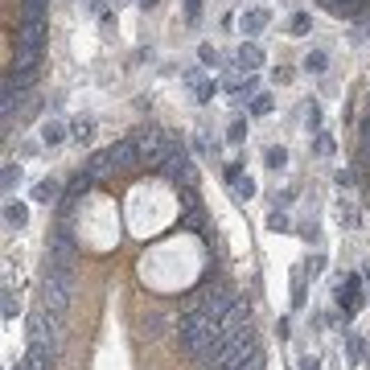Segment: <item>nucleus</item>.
<instances>
[{
    "label": "nucleus",
    "instance_id": "f3484780",
    "mask_svg": "<svg viewBox=\"0 0 370 370\" xmlns=\"http://www.w3.org/2000/svg\"><path fill=\"white\" fill-rule=\"evenodd\" d=\"M300 66H305L309 74H325V70H329V54H325V49H309Z\"/></svg>",
    "mask_w": 370,
    "mask_h": 370
},
{
    "label": "nucleus",
    "instance_id": "c756f323",
    "mask_svg": "<svg viewBox=\"0 0 370 370\" xmlns=\"http://www.w3.org/2000/svg\"><path fill=\"white\" fill-rule=\"evenodd\" d=\"M227 140H231V144H243V140H247V120H234L231 132H227Z\"/></svg>",
    "mask_w": 370,
    "mask_h": 370
},
{
    "label": "nucleus",
    "instance_id": "2eb2a0df",
    "mask_svg": "<svg viewBox=\"0 0 370 370\" xmlns=\"http://www.w3.org/2000/svg\"><path fill=\"white\" fill-rule=\"evenodd\" d=\"M33 202H42V206H49V202H62V185L54 182V177L38 182V185H33Z\"/></svg>",
    "mask_w": 370,
    "mask_h": 370
},
{
    "label": "nucleus",
    "instance_id": "cd10ccee",
    "mask_svg": "<svg viewBox=\"0 0 370 370\" xmlns=\"http://www.w3.org/2000/svg\"><path fill=\"white\" fill-rule=\"evenodd\" d=\"M223 91V87H218V83H214V79H206V83H198V103H214V95Z\"/></svg>",
    "mask_w": 370,
    "mask_h": 370
},
{
    "label": "nucleus",
    "instance_id": "72a5a7b5",
    "mask_svg": "<svg viewBox=\"0 0 370 370\" xmlns=\"http://www.w3.org/2000/svg\"><path fill=\"white\" fill-rule=\"evenodd\" d=\"M239 177H243V161H227V182H239Z\"/></svg>",
    "mask_w": 370,
    "mask_h": 370
},
{
    "label": "nucleus",
    "instance_id": "4be33fe9",
    "mask_svg": "<svg viewBox=\"0 0 370 370\" xmlns=\"http://www.w3.org/2000/svg\"><path fill=\"white\" fill-rule=\"evenodd\" d=\"M198 62L214 70V66H223V54H218V49L210 46V42H202V46H198Z\"/></svg>",
    "mask_w": 370,
    "mask_h": 370
},
{
    "label": "nucleus",
    "instance_id": "6e6552de",
    "mask_svg": "<svg viewBox=\"0 0 370 370\" xmlns=\"http://www.w3.org/2000/svg\"><path fill=\"white\" fill-rule=\"evenodd\" d=\"M264 62H268V54H264V46H259V42H243V46L234 49V66H239L243 74H255Z\"/></svg>",
    "mask_w": 370,
    "mask_h": 370
},
{
    "label": "nucleus",
    "instance_id": "f257e3e1",
    "mask_svg": "<svg viewBox=\"0 0 370 370\" xmlns=\"http://www.w3.org/2000/svg\"><path fill=\"white\" fill-rule=\"evenodd\" d=\"M177 341H182L185 358L210 367V362H214V350H218V341H223V321H218L214 313L189 305L182 313V321H177Z\"/></svg>",
    "mask_w": 370,
    "mask_h": 370
},
{
    "label": "nucleus",
    "instance_id": "58836bf2",
    "mask_svg": "<svg viewBox=\"0 0 370 370\" xmlns=\"http://www.w3.org/2000/svg\"><path fill=\"white\" fill-rule=\"evenodd\" d=\"M140 8H152V4H156V0H136Z\"/></svg>",
    "mask_w": 370,
    "mask_h": 370
},
{
    "label": "nucleus",
    "instance_id": "f03ea898",
    "mask_svg": "<svg viewBox=\"0 0 370 370\" xmlns=\"http://www.w3.org/2000/svg\"><path fill=\"white\" fill-rule=\"evenodd\" d=\"M87 173H91L95 182H103V177H111V173H140V148L136 140H115V144H107V148H99L95 156H87V165H83Z\"/></svg>",
    "mask_w": 370,
    "mask_h": 370
},
{
    "label": "nucleus",
    "instance_id": "bb28decb",
    "mask_svg": "<svg viewBox=\"0 0 370 370\" xmlns=\"http://www.w3.org/2000/svg\"><path fill=\"white\" fill-rule=\"evenodd\" d=\"M309 25H313V21H309V13H296V17L288 21V38H305V33H309Z\"/></svg>",
    "mask_w": 370,
    "mask_h": 370
},
{
    "label": "nucleus",
    "instance_id": "20e7f679",
    "mask_svg": "<svg viewBox=\"0 0 370 370\" xmlns=\"http://www.w3.org/2000/svg\"><path fill=\"white\" fill-rule=\"evenodd\" d=\"M70 296H74V272H70V268H46V280H42V305H46L49 313L66 317Z\"/></svg>",
    "mask_w": 370,
    "mask_h": 370
},
{
    "label": "nucleus",
    "instance_id": "423d86ee",
    "mask_svg": "<svg viewBox=\"0 0 370 370\" xmlns=\"http://www.w3.org/2000/svg\"><path fill=\"white\" fill-rule=\"evenodd\" d=\"M156 173H161V177H169L177 189H193V185H198V165H193V156L182 148V140H173V148H169V156L161 161V169H156Z\"/></svg>",
    "mask_w": 370,
    "mask_h": 370
},
{
    "label": "nucleus",
    "instance_id": "9b49d317",
    "mask_svg": "<svg viewBox=\"0 0 370 370\" xmlns=\"http://www.w3.org/2000/svg\"><path fill=\"white\" fill-rule=\"evenodd\" d=\"M268 21H272V13H268V8H247V13L239 17V29H243L247 38H255V33H264V29H268Z\"/></svg>",
    "mask_w": 370,
    "mask_h": 370
},
{
    "label": "nucleus",
    "instance_id": "39448f33",
    "mask_svg": "<svg viewBox=\"0 0 370 370\" xmlns=\"http://www.w3.org/2000/svg\"><path fill=\"white\" fill-rule=\"evenodd\" d=\"M239 300L234 296V288L227 280H202L198 288H193V296H189V305H198V309H206V313H214L218 321L231 313V305Z\"/></svg>",
    "mask_w": 370,
    "mask_h": 370
},
{
    "label": "nucleus",
    "instance_id": "0eeeda50",
    "mask_svg": "<svg viewBox=\"0 0 370 370\" xmlns=\"http://www.w3.org/2000/svg\"><path fill=\"white\" fill-rule=\"evenodd\" d=\"M29 341H46V346H54V354H58L62 350V317L49 313L46 305H38L29 313Z\"/></svg>",
    "mask_w": 370,
    "mask_h": 370
},
{
    "label": "nucleus",
    "instance_id": "4c0bfd02",
    "mask_svg": "<svg viewBox=\"0 0 370 370\" xmlns=\"http://www.w3.org/2000/svg\"><path fill=\"white\" fill-rule=\"evenodd\" d=\"M300 370H321V362L317 358H300Z\"/></svg>",
    "mask_w": 370,
    "mask_h": 370
},
{
    "label": "nucleus",
    "instance_id": "473e14b6",
    "mask_svg": "<svg viewBox=\"0 0 370 370\" xmlns=\"http://www.w3.org/2000/svg\"><path fill=\"white\" fill-rule=\"evenodd\" d=\"M346 354H350V362H358L362 358V341L358 337H346Z\"/></svg>",
    "mask_w": 370,
    "mask_h": 370
},
{
    "label": "nucleus",
    "instance_id": "f704fd0d",
    "mask_svg": "<svg viewBox=\"0 0 370 370\" xmlns=\"http://www.w3.org/2000/svg\"><path fill=\"white\" fill-rule=\"evenodd\" d=\"M317 128H321V107L313 103V107H309V132H317Z\"/></svg>",
    "mask_w": 370,
    "mask_h": 370
},
{
    "label": "nucleus",
    "instance_id": "2f4dec72",
    "mask_svg": "<svg viewBox=\"0 0 370 370\" xmlns=\"http://www.w3.org/2000/svg\"><path fill=\"white\" fill-rule=\"evenodd\" d=\"M182 83L189 87V91H198V83H206V74H202V70H185V74H182Z\"/></svg>",
    "mask_w": 370,
    "mask_h": 370
},
{
    "label": "nucleus",
    "instance_id": "6ab92c4d",
    "mask_svg": "<svg viewBox=\"0 0 370 370\" xmlns=\"http://www.w3.org/2000/svg\"><path fill=\"white\" fill-rule=\"evenodd\" d=\"M0 309H4V321H13V317L21 313V300H17V292H13V284H4V300H0Z\"/></svg>",
    "mask_w": 370,
    "mask_h": 370
},
{
    "label": "nucleus",
    "instance_id": "ddd939ff",
    "mask_svg": "<svg viewBox=\"0 0 370 370\" xmlns=\"http://www.w3.org/2000/svg\"><path fill=\"white\" fill-rule=\"evenodd\" d=\"M4 223H8L13 231H25V227H29V206H25V202H8V206H4Z\"/></svg>",
    "mask_w": 370,
    "mask_h": 370
},
{
    "label": "nucleus",
    "instance_id": "f8f14e48",
    "mask_svg": "<svg viewBox=\"0 0 370 370\" xmlns=\"http://www.w3.org/2000/svg\"><path fill=\"white\" fill-rule=\"evenodd\" d=\"M38 140H42L46 148H58L62 140H70V124H62V120H46V124H42V132H38Z\"/></svg>",
    "mask_w": 370,
    "mask_h": 370
},
{
    "label": "nucleus",
    "instance_id": "a878e982",
    "mask_svg": "<svg viewBox=\"0 0 370 370\" xmlns=\"http://www.w3.org/2000/svg\"><path fill=\"white\" fill-rule=\"evenodd\" d=\"M255 189H259L255 177H239V182H234V198H239V202H251V198H255Z\"/></svg>",
    "mask_w": 370,
    "mask_h": 370
},
{
    "label": "nucleus",
    "instance_id": "7c9ffc66",
    "mask_svg": "<svg viewBox=\"0 0 370 370\" xmlns=\"http://www.w3.org/2000/svg\"><path fill=\"white\" fill-rule=\"evenodd\" d=\"M198 17H202V0H185V21L198 25Z\"/></svg>",
    "mask_w": 370,
    "mask_h": 370
},
{
    "label": "nucleus",
    "instance_id": "c85d7f7f",
    "mask_svg": "<svg viewBox=\"0 0 370 370\" xmlns=\"http://www.w3.org/2000/svg\"><path fill=\"white\" fill-rule=\"evenodd\" d=\"M268 231L284 234V231H288V214H280V210H272V214H268Z\"/></svg>",
    "mask_w": 370,
    "mask_h": 370
},
{
    "label": "nucleus",
    "instance_id": "e433bc0d",
    "mask_svg": "<svg viewBox=\"0 0 370 370\" xmlns=\"http://www.w3.org/2000/svg\"><path fill=\"white\" fill-rule=\"evenodd\" d=\"M83 8L87 13H103V0H83Z\"/></svg>",
    "mask_w": 370,
    "mask_h": 370
},
{
    "label": "nucleus",
    "instance_id": "393cba45",
    "mask_svg": "<svg viewBox=\"0 0 370 370\" xmlns=\"http://www.w3.org/2000/svg\"><path fill=\"white\" fill-rule=\"evenodd\" d=\"M4 193H13V189H17V185H21V165H17V161H8V165H4Z\"/></svg>",
    "mask_w": 370,
    "mask_h": 370
},
{
    "label": "nucleus",
    "instance_id": "4468645a",
    "mask_svg": "<svg viewBox=\"0 0 370 370\" xmlns=\"http://www.w3.org/2000/svg\"><path fill=\"white\" fill-rule=\"evenodd\" d=\"M177 231H206V214H202V206H185L182 218H177Z\"/></svg>",
    "mask_w": 370,
    "mask_h": 370
},
{
    "label": "nucleus",
    "instance_id": "5701e85b",
    "mask_svg": "<svg viewBox=\"0 0 370 370\" xmlns=\"http://www.w3.org/2000/svg\"><path fill=\"white\" fill-rule=\"evenodd\" d=\"M264 161H268V169H284V165H288V148H284V144H272V148L264 152Z\"/></svg>",
    "mask_w": 370,
    "mask_h": 370
},
{
    "label": "nucleus",
    "instance_id": "aec40b11",
    "mask_svg": "<svg viewBox=\"0 0 370 370\" xmlns=\"http://www.w3.org/2000/svg\"><path fill=\"white\" fill-rule=\"evenodd\" d=\"M165 325H169V317H165V313H152V317L144 321V337H148V341H156V337L165 333Z\"/></svg>",
    "mask_w": 370,
    "mask_h": 370
},
{
    "label": "nucleus",
    "instance_id": "7ed1b4c3",
    "mask_svg": "<svg viewBox=\"0 0 370 370\" xmlns=\"http://www.w3.org/2000/svg\"><path fill=\"white\" fill-rule=\"evenodd\" d=\"M210 367L214 370H264V354H259L255 333L243 329V333H234V337H223Z\"/></svg>",
    "mask_w": 370,
    "mask_h": 370
},
{
    "label": "nucleus",
    "instance_id": "c9c22d12",
    "mask_svg": "<svg viewBox=\"0 0 370 370\" xmlns=\"http://www.w3.org/2000/svg\"><path fill=\"white\" fill-rule=\"evenodd\" d=\"M333 182H337V185H354V169H337V173H333Z\"/></svg>",
    "mask_w": 370,
    "mask_h": 370
},
{
    "label": "nucleus",
    "instance_id": "dca6fc26",
    "mask_svg": "<svg viewBox=\"0 0 370 370\" xmlns=\"http://www.w3.org/2000/svg\"><path fill=\"white\" fill-rule=\"evenodd\" d=\"M91 136H95V120L91 115L70 120V140H74V144H91Z\"/></svg>",
    "mask_w": 370,
    "mask_h": 370
},
{
    "label": "nucleus",
    "instance_id": "9d476101",
    "mask_svg": "<svg viewBox=\"0 0 370 370\" xmlns=\"http://www.w3.org/2000/svg\"><path fill=\"white\" fill-rule=\"evenodd\" d=\"M337 305H341L346 317L358 313V305H362V296H358V276H346L341 284H337Z\"/></svg>",
    "mask_w": 370,
    "mask_h": 370
},
{
    "label": "nucleus",
    "instance_id": "ea45409f",
    "mask_svg": "<svg viewBox=\"0 0 370 370\" xmlns=\"http://www.w3.org/2000/svg\"><path fill=\"white\" fill-rule=\"evenodd\" d=\"M362 33H367V38H370V21H367V25H362Z\"/></svg>",
    "mask_w": 370,
    "mask_h": 370
},
{
    "label": "nucleus",
    "instance_id": "412c9836",
    "mask_svg": "<svg viewBox=\"0 0 370 370\" xmlns=\"http://www.w3.org/2000/svg\"><path fill=\"white\" fill-rule=\"evenodd\" d=\"M358 165L370 169V115L362 120V136H358Z\"/></svg>",
    "mask_w": 370,
    "mask_h": 370
},
{
    "label": "nucleus",
    "instance_id": "1a4fd4ad",
    "mask_svg": "<svg viewBox=\"0 0 370 370\" xmlns=\"http://www.w3.org/2000/svg\"><path fill=\"white\" fill-rule=\"evenodd\" d=\"M243 329H251V305L234 300L231 313L223 317V337H234V333H243Z\"/></svg>",
    "mask_w": 370,
    "mask_h": 370
},
{
    "label": "nucleus",
    "instance_id": "b1692460",
    "mask_svg": "<svg viewBox=\"0 0 370 370\" xmlns=\"http://www.w3.org/2000/svg\"><path fill=\"white\" fill-rule=\"evenodd\" d=\"M21 17H49V0H21Z\"/></svg>",
    "mask_w": 370,
    "mask_h": 370
},
{
    "label": "nucleus",
    "instance_id": "a211bd4d",
    "mask_svg": "<svg viewBox=\"0 0 370 370\" xmlns=\"http://www.w3.org/2000/svg\"><path fill=\"white\" fill-rule=\"evenodd\" d=\"M272 107H276V99H272L268 91L251 95V103H247V111H251V115H272Z\"/></svg>",
    "mask_w": 370,
    "mask_h": 370
}]
</instances>
